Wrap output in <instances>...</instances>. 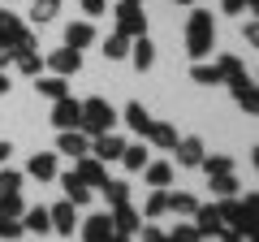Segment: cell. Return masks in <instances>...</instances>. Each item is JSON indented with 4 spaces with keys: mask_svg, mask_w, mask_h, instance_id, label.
<instances>
[{
    "mask_svg": "<svg viewBox=\"0 0 259 242\" xmlns=\"http://www.w3.org/2000/svg\"><path fill=\"white\" fill-rule=\"evenodd\" d=\"M48 65L56 69V74H78V69H82V52H78V48H56L52 56H48Z\"/></svg>",
    "mask_w": 259,
    "mask_h": 242,
    "instance_id": "cell-7",
    "label": "cell"
},
{
    "mask_svg": "<svg viewBox=\"0 0 259 242\" xmlns=\"http://www.w3.org/2000/svg\"><path fill=\"white\" fill-rule=\"evenodd\" d=\"M173 156H177V165H199V160H203V143L199 139H177Z\"/></svg>",
    "mask_w": 259,
    "mask_h": 242,
    "instance_id": "cell-18",
    "label": "cell"
},
{
    "mask_svg": "<svg viewBox=\"0 0 259 242\" xmlns=\"http://www.w3.org/2000/svg\"><path fill=\"white\" fill-rule=\"evenodd\" d=\"M104 9H108V0H82V13H87V18H100Z\"/></svg>",
    "mask_w": 259,
    "mask_h": 242,
    "instance_id": "cell-39",
    "label": "cell"
},
{
    "mask_svg": "<svg viewBox=\"0 0 259 242\" xmlns=\"http://www.w3.org/2000/svg\"><path fill=\"white\" fill-rule=\"evenodd\" d=\"M125 126H130L134 134H143V139H147V130H151L147 108H143V104H130V108H125Z\"/></svg>",
    "mask_w": 259,
    "mask_h": 242,
    "instance_id": "cell-23",
    "label": "cell"
},
{
    "mask_svg": "<svg viewBox=\"0 0 259 242\" xmlns=\"http://www.w3.org/2000/svg\"><path fill=\"white\" fill-rule=\"evenodd\" d=\"M82 242H108L112 238V216H91V221H82Z\"/></svg>",
    "mask_w": 259,
    "mask_h": 242,
    "instance_id": "cell-12",
    "label": "cell"
},
{
    "mask_svg": "<svg viewBox=\"0 0 259 242\" xmlns=\"http://www.w3.org/2000/svg\"><path fill=\"white\" fill-rule=\"evenodd\" d=\"M168 212H177V216H194V212H199V199L186 195V190H177V195H168Z\"/></svg>",
    "mask_w": 259,
    "mask_h": 242,
    "instance_id": "cell-26",
    "label": "cell"
},
{
    "mask_svg": "<svg viewBox=\"0 0 259 242\" xmlns=\"http://www.w3.org/2000/svg\"><path fill=\"white\" fill-rule=\"evenodd\" d=\"M9 156H13V147H9V139H5V143H0V165H5Z\"/></svg>",
    "mask_w": 259,
    "mask_h": 242,
    "instance_id": "cell-43",
    "label": "cell"
},
{
    "mask_svg": "<svg viewBox=\"0 0 259 242\" xmlns=\"http://www.w3.org/2000/svg\"><path fill=\"white\" fill-rule=\"evenodd\" d=\"M26 177H35V182H52L56 177V156L52 151H35L26 165Z\"/></svg>",
    "mask_w": 259,
    "mask_h": 242,
    "instance_id": "cell-11",
    "label": "cell"
},
{
    "mask_svg": "<svg viewBox=\"0 0 259 242\" xmlns=\"http://www.w3.org/2000/svg\"><path fill=\"white\" fill-rule=\"evenodd\" d=\"M100 195L108 199L112 208H121V204H130V186H125V182H108V177H104V186H100Z\"/></svg>",
    "mask_w": 259,
    "mask_h": 242,
    "instance_id": "cell-25",
    "label": "cell"
},
{
    "mask_svg": "<svg viewBox=\"0 0 259 242\" xmlns=\"http://www.w3.org/2000/svg\"><path fill=\"white\" fill-rule=\"evenodd\" d=\"M242 35H246L250 44H255V39H259V26H255V22H242Z\"/></svg>",
    "mask_w": 259,
    "mask_h": 242,
    "instance_id": "cell-42",
    "label": "cell"
},
{
    "mask_svg": "<svg viewBox=\"0 0 259 242\" xmlns=\"http://www.w3.org/2000/svg\"><path fill=\"white\" fill-rule=\"evenodd\" d=\"M143 177H147L156 190H164L168 182H173V165H168V160H147V165H143Z\"/></svg>",
    "mask_w": 259,
    "mask_h": 242,
    "instance_id": "cell-15",
    "label": "cell"
},
{
    "mask_svg": "<svg viewBox=\"0 0 259 242\" xmlns=\"http://www.w3.org/2000/svg\"><path fill=\"white\" fill-rule=\"evenodd\" d=\"M199 165L207 169V177H212V173H233V160L229 156H203Z\"/></svg>",
    "mask_w": 259,
    "mask_h": 242,
    "instance_id": "cell-33",
    "label": "cell"
},
{
    "mask_svg": "<svg viewBox=\"0 0 259 242\" xmlns=\"http://www.w3.org/2000/svg\"><path fill=\"white\" fill-rule=\"evenodd\" d=\"M61 186H65V199H69V204H74V208L91 204V186H87V182H78L74 173H65V177H61Z\"/></svg>",
    "mask_w": 259,
    "mask_h": 242,
    "instance_id": "cell-17",
    "label": "cell"
},
{
    "mask_svg": "<svg viewBox=\"0 0 259 242\" xmlns=\"http://www.w3.org/2000/svg\"><path fill=\"white\" fill-rule=\"evenodd\" d=\"M233 100H238L246 112H255V108H259V100H255V83H250L246 74H238V78H233Z\"/></svg>",
    "mask_w": 259,
    "mask_h": 242,
    "instance_id": "cell-19",
    "label": "cell"
},
{
    "mask_svg": "<svg viewBox=\"0 0 259 242\" xmlns=\"http://www.w3.org/2000/svg\"><path fill=\"white\" fill-rule=\"evenodd\" d=\"M143 26H147V13H143V5H139V0H121V5H117V30H121L125 39H139Z\"/></svg>",
    "mask_w": 259,
    "mask_h": 242,
    "instance_id": "cell-3",
    "label": "cell"
},
{
    "mask_svg": "<svg viewBox=\"0 0 259 242\" xmlns=\"http://www.w3.org/2000/svg\"><path fill=\"white\" fill-rule=\"evenodd\" d=\"M82 134H104V130H112L117 126V112H112V104L104 100V95H91V100L82 104Z\"/></svg>",
    "mask_w": 259,
    "mask_h": 242,
    "instance_id": "cell-2",
    "label": "cell"
},
{
    "mask_svg": "<svg viewBox=\"0 0 259 242\" xmlns=\"http://www.w3.org/2000/svg\"><path fill=\"white\" fill-rule=\"evenodd\" d=\"M22 212H26L22 195H0V216H22Z\"/></svg>",
    "mask_w": 259,
    "mask_h": 242,
    "instance_id": "cell-36",
    "label": "cell"
},
{
    "mask_svg": "<svg viewBox=\"0 0 259 242\" xmlns=\"http://www.w3.org/2000/svg\"><path fill=\"white\" fill-rule=\"evenodd\" d=\"M91 39H95V26H91V22H69V26H65V48H78V52H82Z\"/></svg>",
    "mask_w": 259,
    "mask_h": 242,
    "instance_id": "cell-14",
    "label": "cell"
},
{
    "mask_svg": "<svg viewBox=\"0 0 259 242\" xmlns=\"http://www.w3.org/2000/svg\"><path fill=\"white\" fill-rule=\"evenodd\" d=\"M121 151H125V143L117 139V134H95V143H91V156L95 160H121Z\"/></svg>",
    "mask_w": 259,
    "mask_h": 242,
    "instance_id": "cell-10",
    "label": "cell"
},
{
    "mask_svg": "<svg viewBox=\"0 0 259 242\" xmlns=\"http://www.w3.org/2000/svg\"><path fill=\"white\" fill-rule=\"evenodd\" d=\"M212 39H216V22H212V13L194 9V13H190V22H186V52L199 61V56L212 52Z\"/></svg>",
    "mask_w": 259,
    "mask_h": 242,
    "instance_id": "cell-1",
    "label": "cell"
},
{
    "mask_svg": "<svg viewBox=\"0 0 259 242\" xmlns=\"http://www.w3.org/2000/svg\"><path fill=\"white\" fill-rule=\"evenodd\" d=\"M13 61H18V69H22V74H30V78H39V69H44V56H39L35 48H18Z\"/></svg>",
    "mask_w": 259,
    "mask_h": 242,
    "instance_id": "cell-22",
    "label": "cell"
},
{
    "mask_svg": "<svg viewBox=\"0 0 259 242\" xmlns=\"http://www.w3.org/2000/svg\"><path fill=\"white\" fill-rule=\"evenodd\" d=\"M177 5H190V0H177Z\"/></svg>",
    "mask_w": 259,
    "mask_h": 242,
    "instance_id": "cell-46",
    "label": "cell"
},
{
    "mask_svg": "<svg viewBox=\"0 0 259 242\" xmlns=\"http://www.w3.org/2000/svg\"><path fill=\"white\" fill-rule=\"evenodd\" d=\"M22 238V221L18 216H0V242H13Z\"/></svg>",
    "mask_w": 259,
    "mask_h": 242,
    "instance_id": "cell-35",
    "label": "cell"
},
{
    "mask_svg": "<svg viewBox=\"0 0 259 242\" xmlns=\"http://www.w3.org/2000/svg\"><path fill=\"white\" fill-rule=\"evenodd\" d=\"M130 61H134V69H151L156 65V44H151L147 35H139L134 48H130Z\"/></svg>",
    "mask_w": 259,
    "mask_h": 242,
    "instance_id": "cell-13",
    "label": "cell"
},
{
    "mask_svg": "<svg viewBox=\"0 0 259 242\" xmlns=\"http://www.w3.org/2000/svg\"><path fill=\"white\" fill-rule=\"evenodd\" d=\"M139 225H143V216L134 212L130 204L112 208V229H117V233H139Z\"/></svg>",
    "mask_w": 259,
    "mask_h": 242,
    "instance_id": "cell-16",
    "label": "cell"
},
{
    "mask_svg": "<svg viewBox=\"0 0 259 242\" xmlns=\"http://www.w3.org/2000/svg\"><path fill=\"white\" fill-rule=\"evenodd\" d=\"M48 221H52V233H61V238H74V229H78V208L69 204V199H61V204L48 212Z\"/></svg>",
    "mask_w": 259,
    "mask_h": 242,
    "instance_id": "cell-4",
    "label": "cell"
},
{
    "mask_svg": "<svg viewBox=\"0 0 259 242\" xmlns=\"http://www.w3.org/2000/svg\"><path fill=\"white\" fill-rule=\"evenodd\" d=\"M168 242H203V238H199V229H194V225H177Z\"/></svg>",
    "mask_w": 259,
    "mask_h": 242,
    "instance_id": "cell-38",
    "label": "cell"
},
{
    "mask_svg": "<svg viewBox=\"0 0 259 242\" xmlns=\"http://www.w3.org/2000/svg\"><path fill=\"white\" fill-rule=\"evenodd\" d=\"M143 212H147V221H160V216L168 212V190H156V195H147Z\"/></svg>",
    "mask_w": 259,
    "mask_h": 242,
    "instance_id": "cell-28",
    "label": "cell"
},
{
    "mask_svg": "<svg viewBox=\"0 0 259 242\" xmlns=\"http://www.w3.org/2000/svg\"><path fill=\"white\" fill-rule=\"evenodd\" d=\"M39 95H44V100H61V95H69L65 91V78L56 74V78H39Z\"/></svg>",
    "mask_w": 259,
    "mask_h": 242,
    "instance_id": "cell-30",
    "label": "cell"
},
{
    "mask_svg": "<svg viewBox=\"0 0 259 242\" xmlns=\"http://www.w3.org/2000/svg\"><path fill=\"white\" fill-rule=\"evenodd\" d=\"M216 69H221V78H229V83H233V78L242 74V61H238V56H221V61H216Z\"/></svg>",
    "mask_w": 259,
    "mask_h": 242,
    "instance_id": "cell-37",
    "label": "cell"
},
{
    "mask_svg": "<svg viewBox=\"0 0 259 242\" xmlns=\"http://www.w3.org/2000/svg\"><path fill=\"white\" fill-rule=\"evenodd\" d=\"M22 233H52L48 208H30V212H22Z\"/></svg>",
    "mask_w": 259,
    "mask_h": 242,
    "instance_id": "cell-20",
    "label": "cell"
},
{
    "mask_svg": "<svg viewBox=\"0 0 259 242\" xmlns=\"http://www.w3.org/2000/svg\"><path fill=\"white\" fill-rule=\"evenodd\" d=\"M22 190V173L18 169H0V195H18Z\"/></svg>",
    "mask_w": 259,
    "mask_h": 242,
    "instance_id": "cell-32",
    "label": "cell"
},
{
    "mask_svg": "<svg viewBox=\"0 0 259 242\" xmlns=\"http://www.w3.org/2000/svg\"><path fill=\"white\" fill-rule=\"evenodd\" d=\"M143 242H168V233L156 229V225H147V229H143Z\"/></svg>",
    "mask_w": 259,
    "mask_h": 242,
    "instance_id": "cell-40",
    "label": "cell"
},
{
    "mask_svg": "<svg viewBox=\"0 0 259 242\" xmlns=\"http://www.w3.org/2000/svg\"><path fill=\"white\" fill-rule=\"evenodd\" d=\"M56 13H61V0H35V5H30V18H35L39 26H44V22H52Z\"/></svg>",
    "mask_w": 259,
    "mask_h": 242,
    "instance_id": "cell-29",
    "label": "cell"
},
{
    "mask_svg": "<svg viewBox=\"0 0 259 242\" xmlns=\"http://www.w3.org/2000/svg\"><path fill=\"white\" fill-rule=\"evenodd\" d=\"M108 242H130V233H117V229H112V238Z\"/></svg>",
    "mask_w": 259,
    "mask_h": 242,
    "instance_id": "cell-45",
    "label": "cell"
},
{
    "mask_svg": "<svg viewBox=\"0 0 259 242\" xmlns=\"http://www.w3.org/2000/svg\"><path fill=\"white\" fill-rule=\"evenodd\" d=\"M147 160H151V151L143 147V143H134V147H125V151H121V165H125L130 173H143V165H147Z\"/></svg>",
    "mask_w": 259,
    "mask_h": 242,
    "instance_id": "cell-24",
    "label": "cell"
},
{
    "mask_svg": "<svg viewBox=\"0 0 259 242\" xmlns=\"http://www.w3.org/2000/svg\"><path fill=\"white\" fill-rule=\"evenodd\" d=\"M74 177H78V182H87L91 190H100L108 173H104V160H95L91 151H87V156H78V169H74Z\"/></svg>",
    "mask_w": 259,
    "mask_h": 242,
    "instance_id": "cell-6",
    "label": "cell"
},
{
    "mask_svg": "<svg viewBox=\"0 0 259 242\" xmlns=\"http://www.w3.org/2000/svg\"><path fill=\"white\" fill-rule=\"evenodd\" d=\"M212 195H216V199L238 195V177H233V173H212Z\"/></svg>",
    "mask_w": 259,
    "mask_h": 242,
    "instance_id": "cell-27",
    "label": "cell"
},
{
    "mask_svg": "<svg viewBox=\"0 0 259 242\" xmlns=\"http://www.w3.org/2000/svg\"><path fill=\"white\" fill-rule=\"evenodd\" d=\"M125 52H130V39L121 35V30L104 39V56H108V61H117V56H125Z\"/></svg>",
    "mask_w": 259,
    "mask_h": 242,
    "instance_id": "cell-31",
    "label": "cell"
},
{
    "mask_svg": "<svg viewBox=\"0 0 259 242\" xmlns=\"http://www.w3.org/2000/svg\"><path fill=\"white\" fill-rule=\"evenodd\" d=\"M221 5H225V13H242L246 9V0H221Z\"/></svg>",
    "mask_w": 259,
    "mask_h": 242,
    "instance_id": "cell-41",
    "label": "cell"
},
{
    "mask_svg": "<svg viewBox=\"0 0 259 242\" xmlns=\"http://www.w3.org/2000/svg\"><path fill=\"white\" fill-rule=\"evenodd\" d=\"M147 139L156 143V147L173 151V143H177V126H168V121H151V130H147Z\"/></svg>",
    "mask_w": 259,
    "mask_h": 242,
    "instance_id": "cell-21",
    "label": "cell"
},
{
    "mask_svg": "<svg viewBox=\"0 0 259 242\" xmlns=\"http://www.w3.org/2000/svg\"><path fill=\"white\" fill-rule=\"evenodd\" d=\"M194 83H199V87L221 83V69H216V65H203V61H199V65H194Z\"/></svg>",
    "mask_w": 259,
    "mask_h": 242,
    "instance_id": "cell-34",
    "label": "cell"
},
{
    "mask_svg": "<svg viewBox=\"0 0 259 242\" xmlns=\"http://www.w3.org/2000/svg\"><path fill=\"white\" fill-rule=\"evenodd\" d=\"M78 121H82V104H74L69 95L52 100V126H61V130H74Z\"/></svg>",
    "mask_w": 259,
    "mask_h": 242,
    "instance_id": "cell-5",
    "label": "cell"
},
{
    "mask_svg": "<svg viewBox=\"0 0 259 242\" xmlns=\"http://www.w3.org/2000/svg\"><path fill=\"white\" fill-rule=\"evenodd\" d=\"M194 229H199V238H216V233L225 229L221 208H199V212H194Z\"/></svg>",
    "mask_w": 259,
    "mask_h": 242,
    "instance_id": "cell-8",
    "label": "cell"
},
{
    "mask_svg": "<svg viewBox=\"0 0 259 242\" xmlns=\"http://www.w3.org/2000/svg\"><path fill=\"white\" fill-rule=\"evenodd\" d=\"M56 151H61V156H87V151H91V143H87V134L82 130H61V139H56Z\"/></svg>",
    "mask_w": 259,
    "mask_h": 242,
    "instance_id": "cell-9",
    "label": "cell"
},
{
    "mask_svg": "<svg viewBox=\"0 0 259 242\" xmlns=\"http://www.w3.org/2000/svg\"><path fill=\"white\" fill-rule=\"evenodd\" d=\"M9 91V74H5V69H0V95Z\"/></svg>",
    "mask_w": 259,
    "mask_h": 242,
    "instance_id": "cell-44",
    "label": "cell"
}]
</instances>
